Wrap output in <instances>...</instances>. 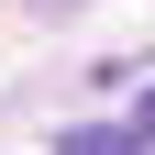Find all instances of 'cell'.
<instances>
[{
	"mask_svg": "<svg viewBox=\"0 0 155 155\" xmlns=\"http://www.w3.org/2000/svg\"><path fill=\"white\" fill-rule=\"evenodd\" d=\"M133 133H144V144H155V89H144V111H133Z\"/></svg>",
	"mask_w": 155,
	"mask_h": 155,
	"instance_id": "2",
	"label": "cell"
},
{
	"mask_svg": "<svg viewBox=\"0 0 155 155\" xmlns=\"http://www.w3.org/2000/svg\"><path fill=\"white\" fill-rule=\"evenodd\" d=\"M55 155H155V144H144V133H122V122H89V133H67Z\"/></svg>",
	"mask_w": 155,
	"mask_h": 155,
	"instance_id": "1",
	"label": "cell"
}]
</instances>
